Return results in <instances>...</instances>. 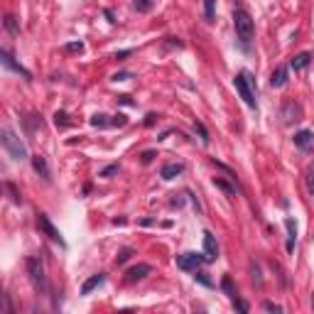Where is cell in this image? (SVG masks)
<instances>
[{
    "label": "cell",
    "instance_id": "34",
    "mask_svg": "<svg viewBox=\"0 0 314 314\" xmlns=\"http://www.w3.org/2000/svg\"><path fill=\"white\" fill-rule=\"evenodd\" d=\"M263 310H265V312H285V310H283V307H280V305H275V302H263Z\"/></svg>",
    "mask_w": 314,
    "mask_h": 314
},
{
    "label": "cell",
    "instance_id": "35",
    "mask_svg": "<svg viewBox=\"0 0 314 314\" xmlns=\"http://www.w3.org/2000/svg\"><path fill=\"white\" fill-rule=\"evenodd\" d=\"M233 307H236L238 312H248V310H251V307H248V302H246V300H241V297L233 302Z\"/></svg>",
    "mask_w": 314,
    "mask_h": 314
},
{
    "label": "cell",
    "instance_id": "32",
    "mask_svg": "<svg viewBox=\"0 0 314 314\" xmlns=\"http://www.w3.org/2000/svg\"><path fill=\"white\" fill-rule=\"evenodd\" d=\"M155 157H157V152H155V150H145V152L140 155V162H143V165H150Z\"/></svg>",
    "mask_w": 314,
    "mask_h": 314
},
{
    "label": "cell",
    "instance_id": "4",
    "mask_svg": "<svg viewBox=\"0 0 314 314\" xmlns=\"http://www.w3.org/2000/svg\"><path fill=\"white\" fill-rule=\"evenodd\" d=\"M27 273H29V280H32V287L39 292V295H44L47 292V273H44V265H42V260L39 258H27Z\"/></svg>",
    "mask_w": 314,
    "mask_h": 314
},
{
    "label": "cell",
    "instance_id": "21",
    "mask_svg": "<svg viewBox=\"0 0 314 314\" xmlns=\"http://www.w3.org/2000/svg\"><path fill=\"white\" fill-rule=\"evenodd\" d=\"M155 5H157V0H133V7L138 12H150Z\"/></svg>",
    "mask_w": 314,
    "mask_h": 314
},
{
    "label": "cell",
    "instance_id": "23",
    "mask_svg": "<svg viewBox=\"0 0 314 314\" xmlns=\"http://www.w3.org/2000/svg\"><path fill=\"white\" fill-rule=\"evenodd\" d=\"M214 184H216L221 192H226L228 197H236V187H231V184H228V182H224L221 177H214Z\"/></svg>",
    "mask_w": 314,
    "mask_h": 314
},
{
    "label": "cell",
    "instance_id": "29",
    "mask_svg": "<svg viewBox=\"0 0 314 314\" xmlns=\"http://www.w3.org/2000/svg\"><path fill=\"white\" fill-rule=\"evenodd\" d=\"M130 256H133V248H123V251L115 256V265H123L125 260H130Z\"/></svg>",
    "mask_w": 314,
    "mask_h": 314
},
{
    "label": "cell",
    "instance_id": "15",
    "mask_svg": "<svg viewBox=\"0 0 314 314\" xmlns=\"http://www.w3.org/2000/svg\"><path fill=\"white\" fill-rule=\"evenodd\" d=\"M310 64H312V54H310V52L295 54V57L290 59V69H295V71H302V69H307Z\"/></svg>",
    "mask_w": 314,
    "mask_h": 314
},
{
    "label": "cell",
    "instance_id": "5",
    "mask_svg": "<svg viewBox=\"0 0 314 314\" xmlns=\"http://www.w3.org/2000/svg\"><path fill=\"white\" fill-rule=\"evenodd\" d=\"M204 263H209L206 253H194V251H189V253H182V256H177V268H179V270H187V273H194V270H199Z\"/></svg>",
    "mask_w": 314,
    "mask_h": 314
},
{
    "label": "cell",
    "instance_id": "25",
    "mask_svg": "<svg viewBox=\"0 0 314 314\" xmlns=\"http://www.w3.org/2000/svg\"><path fill=\"white\" fill-rule=\"evenodd\" d=\"M91 125H93V128H108V125H111V120H108V115L96 113V115L91 118Z\"/></svg>",
    "mask_w": 314,
    "mask_h": 314
},
{
    "label": "cell",
    "instance_id": "7",
    "mask_svg": "<svg viewBox=\"0 0 314 314\" xmlns=\"http://www.w3.org/2000/svg\"><path fill=\"white\" fill-rule=\"evenodd\" d=\"M0 61H2V66H5V69H10V71H15V74L25 76L27 81L32 79V74H29V71H27V69H25L22 64H17V61L12 59V54H10L7 49H2V52H0Z\"/></svg>",
    "mask_w": 314,
    "mask_h": 314
},
{
    "label": "cell",
    "instance_id": "24",
    "mask_svg": "<svg viewBox=\"0 0 314 314\" xmlns=\"http://www.w3.org/2000/svg\"><path fill=\"white\" fill-rule=\"evenodd\" d=\"M305 184H307V192L314 197V162L307 167V172H305Z\"/></svg>",
    "mask_w": 314,
    "mask_h": 314
},
{
    "label": "cell",
    "instance_id": "17",
    "mask_svg": "<svg viewBox=\"0 0 314 314\" xmlns=\"http://www.w3.org/2000/svg\"><path fill=\"white\" fill-rule=\"evenodd\" d=\"M285 228H287V253H292L297 243V226L292 219H285Z\"/></svg>",
    "mask_w": 314,
    "mask_h": 314
},
{
    "label": "cell",
    "instance_id": "11",
    "mask_svg": "<svg viewBox=\"0 0 314 314\" xmlns=\"http://www.w3.org/2000/svg\"><path fill=\"white\" fill-rule=\"evenodd\" d=\"M295 145L300 150H314V130H300V133H295Z\"/></svg>",
    "mask_w": 314,
    "mask_h": 314
},
{
    "label": "cell",
    "instance_id": "31",
    "mask_svg": "<svg viewBox=\"0 0 314 314\" xmlns=\"http://www.w3.org/2000/svg\"><path fill=\"white\" fill-rule=\"evenodd\" d=\"M125 123H128V115H125V113H118V115H113V118H111V125H118V128H123Z\"/></svg>",
    "mask_w": 314,
    "mask_h": 314
},
{
    "label": "cell",
    "instance_id": "19",
    "mask_svg": "<svg viewBox=\"0 0 314 314\" xmlns=\"http://www.w3.org/2000/svg\"><path fill=\"white\" fill-rule=\"evenodd\" d=\"M2 25H5V29H7L12 37H17V34H20V25H17V17H15V15H5Z\"/></svg>",
    "mask_w": 314,
    "mask_h": 314
},
{
    "label": "cell",
    "instance_id": "8",
    "mask_svg": "<svg viewBox=\"0 0 314 314\" xmlns=\"http://www.w3.org/2000/svg\"><path fill=\"white\" fill-rule=\"evenodd\" d=\"M297 120H302V106L300 103H295V101H287L285 106H283V123H297Z\"/></svg>",
    "mask_w": 314,
    "mask_h": 314
},
{
    "label": "cell",
    "instance_id": "38",
    "mask_svg": "<svg viewBox=\"0 0 314 314\" xmlns=\"http://www.w3.org/2000/svg\"><path fill=\"white\" fill-rule=\"evenodd\" d=\"M155 123H157V115L155 113H147L145 115V125H155Z\"/></svg>",
    "mask_w": 314,
    "mask_h": 314
},
{
    "label": "cell",
    "instance_id": "2",
    "mask_svg": "<svg viewBox=\"0 0 314 314\" xmlns=\"http://www.w3.org/2000/svg\"><path fill=\"white\" fill-rule=\"evenodd\" d=\"M0 143H2V147L7 150V155L12 157V160H27V147H25V143L15 135V130L12 128H2L0 130Z\"/></svg>",
    "mask_w": 314,
    "mask_h": 314
},
{
    "label": "cell",
    "instance_id": "40",
    "mask_svg": "<svg viewBox=\"0 0 314 314\" xmlns=\"http://www.w3.org/2000/svg\"><path fill=\"white\" fill-rule=\"evenodd\" d=\"M128 76H130V74H125V71H123V74H115V76H113V81H125Z\"/></svg>",
    "mask_w": 314,
    "mask_h": 314
},
{
    "label": "cell",
    "instance_id": "30",
    "mask_svg": "<svg viewBox=\"0 0 314 314\" xmlns=\"http://www.w3.org/2000/svg\"><path fill=\"white\" fill-rule=\"evenodd\" d=\"M118 170H120L118 165H108V167H103V170L98 172V177H106V179H108V177H113V174H118Z\"/></svg>",
    "mask_w": 314,
    "mask_h": 314
},
{
    "label": "cell",
    "instance_id": "39",
    "mask_svg": "<svg viewBox=\"0 0 314 314\" xmlns=\"http://www.w3.org/2000/svg\"><path fill=\"white\" fill-rule=\"evenodd\" d=\"M130 54H133V49H123V52L115 54V59H125V57H130Z\"/></svg>",
    "mask_w": 314,
    "mask_h": 314
},
{
    "label": "cell",
    "instance_id": "3",
    "mask_svg": "<svg viewBox=\"0 0 314 314\" xmlns=\"http://www.w3.org/2000/svg\"><path fill=\"white\" fill-rule=\"evenodd\" d=\"M233 86L238 91V96L246 101L248 108H258V98H256V86H253V79L248 71H241L236 79H233Z\"/></svg>",
    "mask_w": 314,
    "mask_h": 314
},
{
    "label": "cell",
    "instance_id": "6",
    "mask_svg": "<svg viewBox=\"0 0 314 314\" xmlns=\"http://www.w3.org/2000/svg\"><path fill=\"white\" fill-rule=\"evenodd\" d=\"M37 228H39V231H42L49 241H54V243H59L61 248H66V241H64V238H61V233L54 228V224L49 221V216H47V214H37Z\"/></svg>",
    "mask_w": 314,
    "mask_h": 314
},
{
    "label": "cell",
    "instance_id": "37",
    "mask_svg": "<svg viewBox=\"0 0 314 314\" xmlns=\"http://www.w3.org/2000/svg\"><path fill=\"white\" fill-rule=\"evenodd\" d=\"M118 103H123V106H135V101H133L130 96H118Z\"/></svg>",
    "mask_w": 314,
    "mask_h": 314
},
{
    "label": "cell",
    "instance_id": "13",
    "mask_svg": "<svg viewBox=\"0 0 314 314\" xmlns=\"http://www.w3.org/2000/svg\"><path fill=\"white\" fill-rule=\"evenodd\" d=\"M182 172H184V165H182V162H170V165H165V167L160 170V177L170 182V179H174V177H179Z\"/></svg>",
    "mask_w": 314,
    "mask_h": 314
},
{
    "label": "cell",
    "instance_id": "1",
    "mask_svg": "<svg viewBox=\"0 0 314 314\" xmlns=\"http://www.w3.org/2000/svg\"><path fill=\"white\" fill-rule=\"evenodd\" d=\"M233 27H236V37H238L241 47L248 52L251 49V42H253V32H256V25H253L251 12L243 10V7H236L233 10Z\"/></svg>",
    "mask_w": 314,
    "mask_h": 314
},
{
    "label": "cell",
    "instance_id": "12",
    "mask_svg": "<svg viewBox=\"0 0 314 314\" xmlns=\"http://www.w3.org/2000/svg\"><path fill=\"white\" fill-rule=\"evenodd\" d=\"M29 162H32V170H34L42 179H49V165H47V160H44L42 155H32Z\"/></svg>",
    "mask_w": 314,
    "mask_h": 314
},
{
    "label": "cell",
    "instance_id": "27",
    "mask_svg": "<svg viewBox=\"0 0 314 314\" xmlns=\"http://www.w3.org/2000/svg\"><path fill=\"white\" fill-rule=\"evenodd\" d=\"M194 280H197L199 285H204V287H214V283L209 280V275L201 273V270H194Z\"/></svg>",
    "mask_w": 314,
    "mask_h": 314
},
{
    "label": "cell",
    "instance_id": "22",
    "mask_svg": "<svg viewBox=\"0 0 314 314\" xmlns=\"http://www.w3.org/2000/svg\"><path fill=\"white\" fill-rule=\"evenodd\" d=\"M194 130L199 133L201 143H204V145H209V140H211V138H209V130H206V125H204L201 120H194Z\"/></svg>",
    "mask_w": 314,
    "mask_h": 314
},
{
    "label": "cell",
    "instance_id": "33",
    "mask_svg": "<svg viewBox=\"0 0 314 314\" xmlns=\"http://www.w3.org/2000/svg\"><path fill=\"white\" fill-rule=\"evenodd\" d=\"M251 273H253V283H256V285L260 287V285H263V278H260V268H258L256 263L251 265Z\"/></svg>",
    "mask_w": 314,
    "mask_h": 314
},
{
    "label": "cell",
    "instance_id": "20",
    "mask_svg": "<svg viewBox=\"0 0 314 314\" xmlns=\"http://www.w3.org/2000/svg\"><path fill=\"white\" fill-rule=\"evenodd\" d=\"M204 15H206V22L216 20V0H204Z\"/></svg>",
    "mask_w": 314,
    "mask_h": 314
},
{
    "label": "cell",
    "instance_id": "9",
    "mask_svg": "<svg viewBox=\"0 0 314 314\" xmlns=\"http://www.w3.org/2000/svg\"><path fill=\"white\" fill-rule=\"evenodd\" d=\"M150 273H152V268H150L147 263H138V265H133V268L125 273V283H138V280L147 278Z\"/></svg>",
    "mask_w": 314,
    "mask_h": 314
},
{
    "label": "cell",
    "instance_id": "18",
    "mask_svg": "<svg viewBox=\"0 0 314 314\" xmlns=\"http://www.w3.org/2000/svg\"><path fill=\"white\" fill-rule=\"evenodd\" d=\"M221 290L226 292V297H228L231 302H236V300H238V290H236V285H233L231 275H224V280H221Z\"/></svg>",
    "mask_w": 314,
    "mask_h": 314
},
{
    "label": "cell",
    "instance_id": "10",
    "mask_svg": "<svg viewBox=\"0 0 314 314\" xmlns=\"http://www.w3.org/2000/svg\"><path fill=\"white\" fill-rule=\"evenodd\" d=\"M204 253H206L209 260H216L219 258V243H216V238H214L211 231H204Z\"/></svg>",
    "mask_w": 314,
    "mask_h": 314
},
{
    "label": "cell",
    "instance_id": "28",
    "mask_svg": "<svg viewBox=\"0 0 314 314\" xmlns=\"http://www.w3.org/2000/svg\"><path fill=\"white\" fill-rule=\"evenodd\" d=\"M5 189L10 192V197H12V201H15V204H22V197H20V192L15 189V184H12V182H5Z\"/></svg>",
    "mask_w": 314,
    "mask_h": 314
},
{
    "label": "cell",
    "instance_id": "14",
    "mask_svg": "<svg viewBox=\"0 0 314 314\" xmlns=\"http://www.w3.org/2000/svg\"><path fill=\"white\" fill-rule=\"evenodd\" d=\"M106 283V273H98V275H91L84 285H81V295H91L96 287H101Z\"/></svg>",
    "mask_w": 314,
    "mask_h": 314
},
{
    "label": "cell",
    "instance_id": "16",
    "mask_svg": "<svg viewBox=\"0 0 314 314\" xmlns=\"http://www.w3.org/2000/svg\"><path fill=\"white\" fill-rule=\"evenodd\" d=\"M287 74H290V69H287V66H278V69L270 74V86H273V88L285 86V84H287Z\"/></svg>",
    "mask_w": 314,
    "mask_h": 314
},
{
    "label": "cell",
    "instance_id": "26",
    "mask_svg": "<svg viewBox=\"0 0 314 314\" xmlns=\"http://www.w3.org/2000/svg\"><path fill=\"white\" fill-rule=\"evenodd\" d=\"M54 123H57V128H66L69 125V113L66 111H57L54 113Z\"/></svg>",
    "mask_w": 314,
    "mask_h": 314
},
{
    "label": "cell",
    "instance_id": "41",
    "mask_svg": "<svg viewBox=\"0 0 314 314\" xmlns=\"http://www.w3.org/2000/svg\"><path fill=\"white\" fill-rule=\"evenodd\" d=\"M123 224H125V219H123V216H120V219H113V226H123Z\"/></svg>",
    "mask_w": 314,
    "mask_h": 314
},
{
    "label": "cell",
    "instance_id": "36",
    "mask_svg": "<svg viewBox=\"0 0 314 314\" xmlns=\"http://www.w3.org/2000/svg\"><path fill=\"white\" fill-rule=\"evenodd\" d=\"M66 49L69 52H84V42H71V44H66Z\"/></svg>",
    "mask_w": 314,
    "mask_h": 314
}]
</instances>
